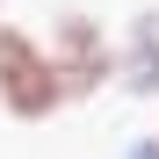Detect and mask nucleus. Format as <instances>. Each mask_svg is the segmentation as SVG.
<instances>
[{"label": "nucleus", "instance_id": "obj_4", "mask_svg": "<svg viewBox=\"0 0 159 159\" xmlns=\"http://www.w3.org/2000/svg\"><path fill=\"white\" fill-rule=\"evenodd\" d=\"M123 159H159V138H138V145H130Z\"/></svg>", "mask_w": 159, "mask_h": 159}, {"label": "nucleus", "instance_id": "obj_2", "mask_svg": "<svg viewBox=\"0 0 159 159\" xmlns=\"http://www.w3.org/2000/svg\"><path fill=\"white\" fill-rule=\"evenodd\" d=\"M51 58H58V80H65V94H94L101 80H116V51L109 36H101V22L94 15H58V29H51Z\"/></svg>", "mask_w": 159, "mask_h": 159}, {"label": "nucleus", "instance_id": "obj_1", "mask_svg": "<svg viewBox=\"0 0 159 159\" xmlns=\"http://www.w3.org/2000/svg\"><path fill=\"white\" fill-rule=\"evenodd\" d=\"M65 80H58V58H51V43H36L29 29H15V22H0V109L15 123H43L65 109Z\"/></svg>", "mask_w": 159, "mask_h": 159}, {"label": "nucleus", "instance_id": "obj_3", "mask_svg": "<svg viewBox=\"0 0 159 159\" xmlns=\"http://www.w3.org/2000/svg\"><path fill=\"white\" fill-rule=\"evenodd\" d=\"M116 80L130 94H159V7H145L138 22H130V43H123Z\"/></svg>", "mask_w": 159, "mask_h": 159}]
</instances>
